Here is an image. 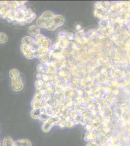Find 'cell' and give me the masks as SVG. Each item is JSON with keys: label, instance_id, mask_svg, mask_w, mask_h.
Segmentation results:
<instances>
[{"label": "cell", "instance_id": "9", "mask_svg": "<svg viewBox=\"0 0 130 146\" xmlns=\"http://www.w3.org/2000/svg\"><path fill=\"white\" fill-rule=\"evenodd\" d=\"M8 40V37L5 33L1 32L0 33V43H5Z\"/></svg>", "mask_w": 130, "mask_h": 146}, {"label": "cell", "instance_id": "2", "mask_svg": "<svg viewBox=\"0 0 130 146\" xmlns=\"http://www.w3.org/2000/svg\"><path fill=\"white\" fill-rule=\"evenodd\" d=\"M36 42L40 48L49 49L51 45V41L49 38L40 34L36 36Z\"/></svg>", "mask_w": 130, "mask_h": 146}, {"label": "cell", "instance_id": "8", "mask_svg": "<svg viewBox=\"0 0 130 146\" xmlns=\"http://www.w3.org/2000/svg\"><path fill=\"white\" fill-rule=\"evenodd\" d=\"M9 76L11 78L18 77L20 76V72L18 71L17 69H13L11 70H10V72H9Z\"/></svg>", "mask_w": 130, "mask_h": 146}, {"label": "cell", "instance_id": "3", "mask_svg": "<svg viewBox=\"0 0 130 146\" xmlns=\"http://www.w3.org/2000/svg\"><path fill=\"white\" fill-rule=\"evenodd\" d=\"M12 87L14 91L18 92L22 90L23 88V83L20 76L12 78Z\"/></svg>", "mask_w": 130, "mask_h": 146}, {"label": "cell", "instance_id": "10", "mask_svg": "<svg viewBox=\"0 0 130 146\" xmlns=\"http://www.w3.org/2000/svg\"><path fill=\"white\" fill-rule=\"evenodd\" d=\"M14 142L10 138H5L3 141V146H13Z\"/></svg>", "mask_w": 130, "mask_h": 146}, {"label": "cell", "instance_id": "6", "mask_svg": "<svg viewBox=\"0 0 130 146\" xmlns=\"http://www.w3.org/2000/svg\"><path fill=\"white\" fill-rule=\"evenodd\" d=\"M36 42L34 39L31 36H25L22 40V45H25L28 47H30Z\"/></svg>", "mask_w": 130, "mask_h": 146}, {"label": "cell", "instance_id": "4", "mask_svg": "<svg viewBox=\"0 0 130 146\" xmlns=\"http://www.w3.org/2000/svg\"><path fill=\"white\" fill-rule=\"evenodd\" d=\"M20 49H21L22 53L29 60H32L35 58L34 54L28 47L25 45H22L20 47Z\"/></svg>", "mask_w": 130, "mask_h": 146}, {"label": "cell", "instance_id": "5", "mask_svg": "<svg viewBox=\"0 0 130 146\" xmlns=\"http://www.w3.org/2000/svg\"><path fill=\"white\" fill-rule=\"evenodd\" d=\"M40 29L36 25H33L28 28V33L32 36H36L40 34Z\"/></svg>", "mask_w": 130, "mask_h": 146}, {"label": "cell", "instance_id": "7", "mask_svg": "<svg viewBox=\"0 0 130 146\" xmlns=\"http://www.w3.org/2000/svg\"><path fill=\"white\" fill-rule=\"evenodd\" d=\"M13 146H31V144L26 140H22L14 142Z\"/></svg>", "mask_w": 130, "mask_h": 146}, {"label": "cell", "instance_id": "1", "mask_svg": "<svg viewBox=\"0 0 130 146\" xmlns=\"http://www.w3.org/2000/svg\"><path fill=\"white\" fill-rule=\"evenodd\" d=\"M64 20L60 16L54 15L51 12H45L37 21L38 27L49 30H54L62 25Z\"/></svg>", "mask_w": 130, "mask_h": 146}]
</instances>
